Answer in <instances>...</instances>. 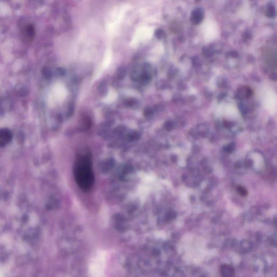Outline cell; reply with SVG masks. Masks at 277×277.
Segmentation results:
<instances>
[{
    "instance_id": "obj_1",
    "label": "cell",
    "mask_w": 277,
    "mask_h": 277,
    "mask_svg": "<svg viewBox=\"0 0 277 277\" xmlns=\"http://www.w3.org/2000/svg\"><path fill=\"white\" fill-rule=\"evenodd\" d=\"M74 179L80 189L85 192L89 191L94 183L92 159L88 152L78 154L73 168Z\"/></svg>"
},
{
    "instance_id": "obj_2",
    "label": "cell",
    "mask_w": 277,
    "mask_h": 277,
    "mask_svg": "<svg viewBox=\"0 0 277 277\" xmlns=\"http://www.w3.org/2000/svg\"><path fill=\"white\" fill-rule=\"evenodd\" d=\"M263 59L269 68L277 70V50L269 48L265 50L263 54Z\"/></svg>"
},
{
    "instance_id": "obj_3",
    "label": "cell",
    "mask_w": 277,
    "mask_h": 277,
    "mask_svg": "<svg viewBox=\"0 0 277 277\" xmlns=\"http://www.w3.org/2000/svg\"><path fill=\"white\" fill-rule=\"evenodd\" d=\"M204 17L203 10L200 8H198L193 10L191 15V20L193 24L199 25L202 22Z\"/></svg>"
},
{
    "instance_id": "obj_4",
    "label": "cell",
    "mask_w": 277,
    "mask_h": 277,
    "mask_svg": "<svg viewBox=\"0 0 277 277\" xmlns=\"http://www.w3.org/2000/svg\"><path fill=\"white\" fill-rule=\"evenodd\" d=\"M12 139V133L8 129H2L0 133V145L1 147L6 146Z\"/></svg>"
},
{
    "instance_id": "obj_5",
    "label": "cell",
    "mask_w": 277,
    "mask_h": 277,
    "mask_svg": "<svg viewBox=\"0 0 277 277\" xmlns=\"http://www.w3.org/2000/svg\"><path fill=\"white\" fill-rule=\"evenodd\" d=\"M222 277H234V270L230 265H224L220 269Z\"/></svg>"
},
{
    "instance_id": "obj_6",
    "label": "cell",
    "mask_w": 277,
    "mask_h": 277,
    "mask_svg": "<svg viewBox=\"0 0 277 277\" xmlns=\"http://www.w3.org/2000/svg\"><path fill=\"white\" fill-rule=\"evenodd\" d=\"M34 34H35L34 28L33 26L31 25H28L27 27L25 28V35L27 40H31V39H33Z\"/></svg>"
},
{
    "instance_id": "obj_7",
    "label": "cell",
    "mask_w": 277,
    "mask_h": 277,
    "mask_svg": "<svg viewBox=\"0 0 277 277\" xmlns=\"http://www.w3.org/2000/svg\"><path fill=\"white\" fill-rule=\"evenodd\" d=\"M151 76L148 73H143L141 75H140L139 80L140 82L143 85H146L149 84V82L151 80Z\"/></svg>"
},
{
    "instance_id": "obj_8",
    "label": "cell",
    "mask_w": 277,
    "mask_h": 277,
    "mask_svg": "<svg viewBox=\"0 0 277 277\" xmlns=\"http://www.w3.org/2000/svg\"><path fill=\"white\" fill-rule=\"evenodd\" d=\"M155 36L159 39H162L165 37V34L164 31H162V30L158 29L155 32Z\"/></svg>"
},
{
    "instance_id": "obj_9",
    "label": "cell",
    "mask_w": 277,
    "mask_h": 277,
    "mask_svg": "<svg viewBox=\"0 0 277 277\" xmlns=\"http://www.w3.org/2000/svg\"><path fill=\"white\" fill-rule=\"evenodd\" d=\"M238 191L239 193H240V194L242 195V196H245L247 194L246 189H244V187H241V186H239V187H238Z\"/></svg>"
},
{
    "instance_id": "obj_10",
    "label": "cell",
    "mask_w": 277,
    "mask_h": 277,
    "mask_svg": "<svg viewBox=\"0 0 277 277\" xmlns=\"http://www.w3.org/2000/svg\"><path fill=\"white\" fill-rule=\"evenodd\" d=\"M152 113H153V111H152V109H150V108H147L145 111V115H146V116L150 115L151 114H152Z\"/></svg>"
}]
</instances>
